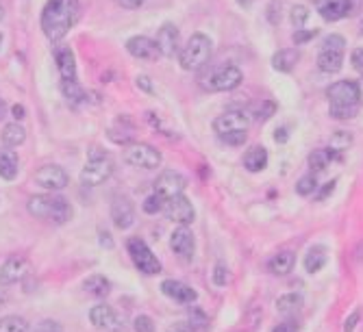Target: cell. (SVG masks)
I'll return each instance as SVG.
<instances>
[{
    "label": "cell",
    "mask_w": 363,
    "mask_h": 332,
    "mask_svg": "<svg viewBox=\"0 0 363 332\" xmlns=\"http://www.w3.org/2000/svg\"><path fill=\"white\" fill-rule=\"evenodd\" d=\"M79 0H48L42 11V31L50 42H59L68 35L79 18Z\"/></svg>",
    "instance_id": "obj_1"
},
{
    "label": "cell",
    "mask_w": 363,
    "mask_h": 332,
    "mask_svg": "<svg viewBox=\"0 0 363 332\" xmlns=\"http://www.w3.org/2000/svg\"><path fill=\"white\" fill-rule=\"evenodd\" d=\"M328 113L335 119H350L359 113L361 87L355 81H338L326 89Z\"/></svg>",
    "instance_id": "obj_2"
},
{
    "label": "cell",
    "mask_w": 363,
    "mask_h": 332,
    "mask_svg": "<svg viewBox=\"0 0 363 332\" xmlns=\"http://www.w3.org/2000/svg\"><path fill=\"white\" fill-rule=\"evenodd\" d=\"M28 213L38 220H46L52 224H66L72 220V204L64 196H54V194H42L33 196L26 204Z\"/></svg>",
    "instance_id": "obj_3"
},
{
    "label": "cell",
    "mask_w": 363,
    "mask_h": 332,
    "mask_svg": "<svg viewBox=\"0 0 363 332\" xmlns=\"http://www.w3.org/2000/svg\"><path fill=\"white\" fill-rule=\"evenodd\" d=\"M211 50H214V44H211V40L202 33H194L185 46H180L178 50V64L183 70L188 72H198L202 70L209 59H211Z\"/></svg>",
    "instance_id": "obj_4"
},
{
    "label": "cell",
    "mask_w": 363,
    "mask_h": 332,
    "mask_svg": "<svg viewBox=\"0 0 363 332\" xmlns=\"http://www.w3.org/2000/svg\"><path fill=\"white\" fill-rule=\"evenodd\" d=\"M113 170H115L113 159L107 153H100L98 148H94L92 153H89V159H87L85 167L81 170V185L98 187V185L107 183V180L111 178Z\"/></svg>",
    "instance_id": "obj_5"
},
{
    "label": "cell",
    "mask_w": 363,
    "mask_h": 332,
    "mask_svg": "<svg viewBox=\"0 0 363 332\" xmlns=\"http://www.w3.org/2000/svg\"><path fill=\"white\" fill-rule=\"evenodd\" d=\"M127 250L131 254V261L135 263V267L146 276H155L161 271V261L153 254V250L148 248V244L139 237H131L127 241Z\"/></svg>",
    "instance_id": "obj_6"
},
{
    "label": "cell",
    "mask_w": 363,
    "mask_h": 332,
    "mask_svg": "<svg viewBox=\"0 0 363 332\" xmlns=\"http://www.w3.org/2000/svg\"><path fill=\"white\" fill-rule=\"evenodd\" d=\"M125 161L133 167H142V170H157L161 165V153L150 143H142V141H135V143H129L125 148Z\"/></svg>",
    "instance_id": "obj_7"
},
{
    "label": "cell",
    "mask_w": 363,
    "mask_h": 332,
    "mask_svg": "<svg viewBox=\"0 0 363 332\" xmlns=\"http://www.w3.org/2000/svg\"><path fill=\"white\" fill-rule=\"evenodd\" d=\"M241 81H244V74H241L239 68L220 66V68H214L202 78V85L211 89V92H231V89L241 85Z\"/></svg>",
    "instance_id": "obj_8"
},
{
    "label": "cell",
    "mask_w": 363,
    "mask_h": 332,
    "mask_svg": "<svg viewBox=\"0 0 363 332\" xmlns=\"http://www.w3.org/2000/svg\"><path fill=\"white\" fill-rule=\"evenodd\" d=\"M253 124V115L246 109H233L214 119V131L220 135L235 133V131H248Z\"/></svg>",
    "instance_id": "obj_9"
},
{
    "label": "cell",
    "mask_w": 363,
    "mask_h": 332,
    "mask_svg": "<svg viewBox=\"0 0 363 332\" xmlns=\"http://www.w3.org/2000/svg\"><path fill=\"white\" fill-rule=\"evenodd\" d=\"M163 213L168 215V220L176 222L178 226H188L196 220V208L183 194L168 198L166 206H163Z\"/></svg>",
    "instance_id": "obj_10"
},
{
    "label": "cell",
    "mask_w": 363,
    "mask_h": 332,
    "mask_svg": "<svg viewBox=\"0 0 363 332\" xmlns=\"http://www.w3.org/2000/svg\"><path fill=\"white\" fill-rule=\"evenodd\" d=\"M89 321L94 324V328L103 332H125V321L120 317L113 307L109 304H96L89 311Z\"/></svg>",
    "instance_id": "obj_11"
},
{
    "label": "cell",
    "mask_w": 363,
    "mask_h": 332,
    "mask_svg": "<svg viewBox=\"0 0 363 332\" xmlns=\"http://www.w3.org/2000/svg\"><path fill=\"white\" fill-rule=\"evenodd\" d=\"M35 183L48 191H62L68 187L70 176L64 167H59V165H44L35 172Z\"/></svg>",
    "instance_id": "obj_12"
},
{
    "label": "cell",
    "mask_w": 363,
    "mask_h": 332,
    "mask_svg": "<svg viewBox=\"0 0 363 332\" xmlns=\"http://www.w3.org/2000/svg\"><path fill=\"white\" fill-rule=\"evenodd\" d=\"M31 271V263L24 256H9L3 265H0V285L9 287L20 280H24Z\"/></svg>",
    "instance_id": "obj_13"
},
{
    "label": "cell",
    "mask_w": 363,
    "mask_h": 332,
    "mask_svg": "<svg viewBox=\"0 0 363 332\" xmlns=\"http://www.w3.org/2000/svg\"><path fill=\"white\" fill-rule=\"evenodd\" d=\"M185 185H188V180H185L183 174H178V172H174V170H166V172H161L159 178L155 180V191L161 194V196L168 200V198H174V196H180V194H183Z\"/></svg>",
    "instance_id": "obj_14"
},
{
    "label": "cell",
    "mask_w": 363,
    "mask_h": 332,
    "mask_svg": "<svg viewBox=\"0 0 363 332\" xmlns=\"http://www.w3.org/2000/svg\"><path fill=\"white\" fill-rule=\"evenodd\" d=\"M111 220L120 230H129L135 224V206L127 196H115L111 202Z\"/></svg>",
    "instance_id": "obj_15"
},
{
    "label": "cell",
    "mask_w": 363,
    "mask_h": 332,
    "mask_svg": "<svg viewBox=\"0 0 363 332\" xmlns=\"http://www.w3.org/2000/svg\"><path fill=\"white\" fill-rule=\"evenodd\" d=\"M170 248L176 256H180L183 261H190L194 256V250H196L194 232L188 226H178L170 237Z\"/></svg>",
    "instance_id": "obj_16"
},
{
    "label": "cell",
    "mask_w": 363,
    "mask_h": 332,
    "mask_svg": "<svg viewBox=\"0 0 363 332\" xmlns=\"http://www.w3.org/2000/svg\"><path fill=\"white\" fill-rule=\"evenodd\" d=\"M127 50L131 57L139 59V61H157L161 57L159 48H157V42L150 40L146 35H135L127 42Z\"/></svg>",
    "instance_id": "obj_17"
},
{
    "label": "cell",
    "mask_w": 363,
    "mask_h": 332,
    "mask_svg": "<svg viewBox=\"0 0 363 332\" xmlns=\"http://www.w3.org/2000/svg\"><path fill=\"white\" fill-rule=\"evenodd\" d=\"M161 293L174 302H178V304H192V302H196V291L185 285V283H180V280H174V278H168L161 283Z\"/></svg>",
    "instance_id": "obj_18"
},
{
    "label": "cell",
    "mask_w": 363,
    "mask_h": 332,
    "mask_svg": "<svg viewBox=\"0 0 363 332\" xmlns=\"http://www.w3.org/2000/svg\"><path fill=\"white\" fill-rule=\"evenodd\" d=\"M157 48L161 52V57H174L180 50V35H178V28L174 24H163L159 31H157Z\"/></svg>",
    "instance_id": "obj_19"
},
{
    "label": "cell",
    "mask_w": 363,
    "mask_h": 332,
    "mask_svg": "<svg viewBox=\"0 0 363 332\" xmlns=\"http://www.w3.org/2000/svg\"><path fill=\"white\" fill-rule=\"evenodd\" d=\"M313 5L328 22H338L350 13V0H313Z\"/></svg>",
    "instance_id": "obj_20"
},
{
    "label": "cell",
    "mask_w": 363,
    "mask_h": 332,
    "mask_svg": "<svg viewBox=\"0 0 363 332\" xmlns=\"http://www.w3.org/2000/svg\"><path fill=\"white\" fill-rule=\"evenodd\" d=\"M54 61L59 74H62V81H76V59L70 48H57Z\"/></svg>",
    "instance_id": "obj_21"
},
{
    "label": "cell",
    "mask_w": 363,
    "mask_h": 332,
    "mask_svg": "<svg viewBox=\"0 0 363 332\" xmlns=\"http://www.w3.org/2000/svg\"><path fill=\"white\" fill-rule=\"evenodd\" d=\"M344 66V50H326L322 48V52L318 54V68L326 74H335L340 72Z\"/></svg>",
    "instance_id": "obj_22"
},
{
    "label": "cell",
    "mask_w": 363,
    "mask_h": 332,
    "mask_svg": "<svg viewBox=\"0 0 363 332\" xmlns=\"http://www.w3.org/2000/svg\"><path fill=\"white\" fill-rule=\"evenodd\" d=\"M267 150L263 146H253L246 150V155H244V167L248 172H261L267 167Z\"/></svg>",
    "instance_id": "obj_23"
},
{
    "label": "cell",
    "mask_w": 363,
    "mask_h": 332,
    "mask_svg": "<svg viewBox=\"0 0 363 332\" xmlns=\"http://www.w3.org/2000/svg\"><path fill=\"white\" fill-rule=\"evenodd\" d=\"M83 289L87 295H92V297H107L111 291V283L103 274H92L89 278L83 280Z\"/></svg>",
    "instance_id": "obj_24"
},
{
    "label": "cell",
    "mask_w": 363,
    "mask_h": 332,
    "mask_svg": "<svg viewBox=\"0 0 363 332\" xmlns=\"http://www.w3.org/2000/svg\"><path fill=\"white\" fill-rule=\"evenodd\" d=\"M298 59H300V54L296 48H283L272 57V68L279 72H292L298 64Z\"/></svg>",
    "instance_id": "obj_25"
},
{
    "label": "cell",
    "mask_w": 363,
    "mask_h": 332,
    "mask_svg": "<svg viewBox=\"0 0 363 332\" xmlns=\"http://www.w3.org/2000/svg\"><path fill=\"white\" fill-rule=\"evenodd\" d=\"M20 172V161L13 150H0V178L13 180Z\"/></svg>",
    "instance_id": "obj_26"
},
{
    "label": "cell",
    "mask_w": 363,
    "mask_h": 332,
    "mask_svg": "<svg viewBox=\"0 0 363 332\" xmlns=\"http://www.w3.org/2000/svg\"><path fill=\"white\" fill-rule=\"evenodd\" d=\"M294 263H296V259H294L292 252H279V254H275V256L270 259L267 269L275 276H287L289 271L294 269Z\"/></svg>",
    "instance_id": "obj_27"
},
{
    "label": "cell",
    "mask_w": 363,
    "mask_h": 332,
    "mask_svg": "<svg viewBox=\"0 0 363 332\" xmlns=\"http://www.w3.org/2000/svg\"><path fill=\"white\" fill-rule=\"evenodd\" d=\"M333 159H340V153H335V150H330V148H328V150H326V148L313 150V153L309 155V167H311L313 174L324 172Z\"/></svg>",
    "instance_id": "obj_28"
},
{
    "label": "cell",
    "mask_w": 363,
    "mask_h": 332,
    "mask_svg": "<svg viewBox=\"0 0 363 332\" xmlns=\"http://www.w3.org/2000/svg\"><path fill=\"white\" fill-rule=\"evenodd\" d=\"M0 139H3V143L7 148H18V146H22L26 141V131H24L22 124L11 122V124H7L3 129V133H0Z\"/></svg>",
    "instance_id": "obj_29"
},
{
    "label": "cell",
    "mask_w": 363,
    "mask_h": 332,
    "mask_svg": "<svg viewBox=\"0 0 363 332\" xmlns=\"http://www.w3.org/2000/svg\"><path fill=\"white\" fill-rule=\"evenodd\" d=\"M328 261V254H326V248L324 246H313L309 248L307 256H305V269L309 271V274H316V271H320Z\"/></svg>",
    "instance_id": "obj_30"
},
{
    "label": "cell",
    "mask_w": 363,
    "mask_h": 332,
    "mask_svg": "<svg viewBox=\"0 0 363 332\" xmlns=\"http://www.w3.org/2000/svg\"><path fill=\"white\" fill-rule=\"evenodd\" d=\"M302 304H305V302H302L300 293H287L277 300V311L281 315H296L302 309Z\"/></svg>",
    "instance_id": "obj_31"
},
{
    "label": "cell",
    "mask_w": 363,
    "mask_h": 332,
    "mask_svg": "<svg viewBox=\"0 0 363 332\" xmlns=\"http://www.w3.org/2000/svg\"><path fill=\"white\" fill-rule=\"evenodd\" d=\"M0 332H28V324L24 317L7 315V317H0Z\"/></svg>",
    "instance_id": "obj_32"
},
{
    "label": "cell",
    "mask_w": 363,
    "mask_h": 332,
    "mask_svg": "<svg viewBox=\"0 0 363 332\" xmlns=\"http://www.w3.org/2000/svg\"><path fill=\"white\" fill-rule=\"evenodd\" d=\"M253 115V119H259V122H265V119H270L272 115L277 113V105L272 100H261L257 105H253V109L248 111Z\"/></svg>",
    "instance_id": "obj_33"
},
{
    "label": "cell",
    "mask_w": 363,
    "mask_h": 332,
    "mask_svg": "<svg viewBox=\"0 0 363 332\" xmlns=\"http://www.w3.org/2000/svg\"><path fill=\"white\" fill-rule=\"evenodd\" d=\"M316 189H318V178H316L313 172L307 174V176H302L298 183H296V194L298 196H313Z\"/></svg>",
    "instance_id": "obj_34"
},
{
    "label": "cell",
    "mask_w": 363,
    "mask_h": 332,
    "mask_svg": "<svg viewBox=\"0 0 363 332\" xmlns=\"http://www.w3.org/2000/svg\"><path fill=\"white\" fill-rule=\"evenodd\" d=\"M163 206H166V198L161 196V194H150L146 200H144V204H142V208H144V213H148V215H157L159 211H163Z\"/></svg>",
    "instance_id": "obj_35"
},
{
    "label": "cell",
    "mask_w": 363,
    "mask_h": 332,
    "mask_svg": "<svg viewBox=\"0 0 363 332\" xmlns=\"http://www.w3.org/2000/svg\"><path fill=\"white\" fill-rule=\"evenodd\" d=\"M62 89H64V96H66L70 102H81V100H85V92H83V87H81L76 81H62Z\"/></svg>",
    "instance_id": "obj_36"
},
{
    "label": "cell",
    "mask_w": 363,
    "mask_h": 332,
    "mask_svg": "<svg viewBox=\"0 0 363 332\" xmlns=\"http://www.w3.org/2000/svg\"><path fill=\"white\" fill-rule=\"evenodd\" d=\"M289 20H292V24L296 26V31H298V28H302V26H305V22L309 20V9H307L305 5H296V7H292Z\"/></svg>",
    "instance_id": "obj_37"
},
{
    "label": "cell",
    "mask_w": 363,
    "mask_h": 332,
    "mask_svg": "<svg viewBox=\"0 0 363 332\" xmlns=\"http://www.w3.org/2000/svg\"><path fill=\"white\" fill-rule=\"evenodd\" d=\"M352 143V137L344 131H338L335 135H333L330 139V150H335V153H344V150H348Z\"/></svg>",
    "instance_id": "obj_38"
},
{
    "label": "cell",
    "mask_w": 363,
    "mask_h": 332,
    "mask_svg": "<svg viewBox=\"0 0 363 332\" xmlns=\"http://www.w3.org/2000/svg\"><path fill=\"white\" fill-rule=\"evenodd\" d=\"M133 330L135 332H157L153 317H148V315H137L133 319Z\"/></svg>",
    "instance_id": "obj_39"
},
{
    "label": "cell",
    "mask_w": 363,
    "mask_h": 332,
    "mask_svg": "<svg viewBox=\"0 0 363 332\" xmlns=\"http://www.w3.org/2000/svg\"><path fill=\"white\" fill-rule=\"evenodd\" d=\"M220 139L229 146H244L246 139H248V133L246 131H235V133H226V135H220Z\"/></svg>",
    "instance_id": "obj_40"
},
{
    "label": "cell",
    "mask_w": 363,
    "mask_h": 332,
    "mask_svg": "<svg viewBox=\"0 0 363 332\" xmlns=\"http://www.w3.org/2000/svg\"><path fill=\"white\" fill-rule=\"evenodd\" d=\"M226 283H229V269H226L224 263H218L214 267V285L216 287H226Z\"/></svg>",
    "instance_id": "obj_41"
},
{
    "label": "cell",
    "mask_w": 363,
    "mask_h": 332,
    "mask_svg": "<svg viewBox=\"0 0 363 332\" xmlns=\"http://www.w3.org/2000/svg\"><path fill=\"white\" fill-rule=\"evenodd\" d=\"M344 46H346V40L342 35H328L322 42V48H326V50H344Z\"/></svg>",
    "instance_id": "obj_42"
},
{
    "label": "cell",
    "mask_w": 363,
    "mask_h": 332,
    "mask_svg": "<svg viewBox=\"0 0 363 332\" xmlns=\"http://www.w3.org/2000/svg\"><path fill=\"white\" fill-rule=\"evenodd\" d=\"M318 35V28H313V31H302V28H298V31L294 33V44L300 46V44H307L309 40H313Z\"/></svg>",
    "instance_id": "obj_43"
},
{
    "label": "cell",
    "mask_w": 363,
    "mask_h": 332,
    "mask_svg": "<svg viewBox=\"0 0 363 332\" xmlns=\"http://www.w3.org/2000/svg\"><path fill=\"white\" fill-rule=\"evenodd\" d=\"M350 64H352V68H355L359 74H363V48H355V50H352V54H350Z\"/></svg>",
    "instance_id": "obj_44"
},
{
    "label": "cell",
    "mask_w": 363,
    "mask_h": 332,
    "mask_svg": "<svg viewBox=\"0 0 363 332\" xmlns=\"http://www.w3.org/2000/svg\"><path fill=\"white\" fill-rule=\"evenodd\" d=\"M272 332H298V321H294V319H285V321H281L275 330Z\"/></svg>",
    "instance_id": "obj_45"
},
{
    "label": "cell",
    "mask_w": 363,
    "mask_h": 332,
    "mask_svg": "<svg viewBox=\"0 0 363 332\" xmlns=\"http://www.w3.org/2000/svg\"><path fill=\"white\" fill-rule=\"evenodd\" d=\"M359 319H361V311H359V309H355V311L350 313V317L346 319V324H344V332H352Z\"/></svg>",
    "instance_id": "obj_46"
},
{
    "label": "cell",
    "mask_w": 363,
    "mask_h": 332,
    "mask_svg": "<svg viewBox=\"0 0 363 332\" xmlns=\"http://www.w3.org/2000/svg\"><path fill=\"white\" fill-rule=\"evenodd\" d=\"M135 83H137V87H139V89H144V92H148V94H153V92H155V89H153V83H150V78H148V76H144V74H142V76H137V78H135Z\"/></svg>",
    "instance_id": "obj_47"
},
{
    "label": "cell",
    "mask_w": 363,
    "mask_h": 332,
    "mask_svg": "<svg viewBox=\"0 0 363 332\" xmlns=\"http://www.w3.org/2000/svg\"><path fill=\"white\" fill-rule=\"evenodd\" d=\"M115 5L122 9H139L144 5V0H115Z\"/></svg>",
    "instance_id": "obj_48"
},
{
    "label": "cell",
    "mask_w": 363,
    "mask_h": 332,
    "mask_svg": "<svg viewBox=\"0 0 363 332\" xmlns=\"http://www.w3.org/2000/svg\"><path fill=\"white\" fill-rule=\"evenodd\" d=\"M335 185H338V180H330V183H326V185H324V189L318 194V200H324L326 196H330L333 191H335Z\"/></svg>",
    "instance_id": "obj_49"
},
{
    "label": "cell",
    "mask_w": 363,
    "mask_h": 332,
    "mask_svg": "<svg viewBox=\"0 0 363 332\" xmlns=\"http://www.w3.org/2000/svg\"><path fill=\"white\" fill-rule=\"evenodd\" d=\"M100 244L107 246V248H113V241H111V235L109 232H100Z\"/></svg>",
    "instance_id": "obj_50"
},
{
    "label": "cell",
    "mask_w": 363,
    "mask_h": 332,
    "mask_svg": "<svg viewBox=\"0 0 363 332\" xmlns=\"http://www.w3.org/2000/svg\"><path fill=\"white\" fill-rule=\"evenodd\" d=\"M11 113H13L16 122H18V119H22V117H24V107H22V105H16V107L11 109Z\"/></svg>",
    "instance_id": "obj_51"
},
{
    "label": "cell",
    "mask_w": 363,
    "mask_h": 332,
    "mask_svg": "<svg viewBox=\"0 0 363 332\" xmlns=\"http://www.w3.org/2000/svg\"><path fill=\"white\" fill-rule=\"evenodd\" d=\"M275 139H277V141H281V143H285V141H287V131H285V129H281V131H277V135H275Z\"/></svg>",
    "instance_id": "obj_52"
},
{
    "label": "cell",
    "mask_w": 363,
    "mask_h": 332,
    "mask_svg": "<svg viewBox=\"0 0 363 332\" xmlns=\"http://www.w3.org/2000/svg\"><path fill=\"white\" fill-rule=\"evenodd\" d=\"M3 117H5V102L0 100V119H3Z\"/></svg>",
    "instance_id": "obj_53"
},
{
    "label": "cell",
    "mask_w": 363,
    "mask_h": 332,
    "mask_svg": "<svg viewBox=\"0 0 363 332\" xmlns=\"http://www.w3.org/2000/svg\"><path fill=\"white\" fill-rule=\"evenodd\" d=\"M3 18H5V7L0 5V20H3Z\"/></svg>",
    "instance_id": "obj_54"
},
{
    "label": "cell",
    "mask_w": 363,
    "mask_h": 332,
    "mask_svg": "<svg viewBox=\"0 0 363 332\" xmlns=\"http://www.w3.org/2000/svg\"><path fill=\"white\" fill-rule=\"evenodd\" d=\"M359 31H361V35H363V20H361V26H359Z\"/></svg>",
    "instance_id": "obj_55"
},
{
    "label": "cell",
    "mask_w": 363,
    "mask_h": 332,
    "mask_svg": "<svg viewBox=\"0 0 363 332\" xmlns=\"http://www.w3.org/2000/svg\"><path fill=\"white\" fill-rule=\"evenodd\" d=\"M0 46H3V35H0Z\"/></svg>",
    "instance_id": "obj_56"
}]
</instances>
